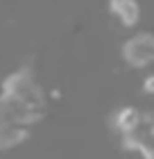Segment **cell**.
<instances>
[{
	"label": "cell",
	"instance_id": "3",
	"mask_svg": "<svg viewBox=\"0 0 154 159\" xmlns=\"http://www.w3.org/2000/svg\"><path fill=\"white\" fill-rule=\"evenodd\" d=\"M127 148H134L143 155V159H154V114H143L136 132L125 136Z\"/></svg>",
	"mask_w": 154,
	"mask_h": 159
},
{
	"label": "cell",
	"instance_id": "1",
	"mask_svg": "<svg viewBox=\"0 0 154 159\" xmlns=\"http://www.w3.org/2000/svg\"><path fill=\"white\" fill-rule=\"evenodd\" d=\"M0 96L7 100V105L11 107L14 116H16L23 125H36L39 120H43L48 111V96L46 89L41 86L36 73L25 66L9 73L2 80V89Z\"/></svg>",
	"mask_w": 154,
	"mask_h": 159
},
{
	"label": "cell",
	"instance_id": "4",
	"mask_svg": "<svg viewBox=\"0 0 154 159\" xmlns=\"http://www.w3.org/2000/svg\"><path fill=\"white\" fill-rule=\"evenodd\" d=\"M30 125H23V123H2L0 125V152H5V150H14L18 146H23V143L30 139Z\"/></svg>",
	"mask_w": 154,
	"mask_h": 159
},
{
	"label": "cell",
	"instance_id": "6",
	"mask_svg": "<svg viewBox=\"0 0 154 159\" xmlns=\"http://www.w3.org/2000/svg\"><path fill=\"white\" fill-rule=\"evenodd\" d=\"M143 120V114L136 109V107H122V109H118L113 114V129H118V132L125 136H129L131 132H136V127L141 125Z\"/></svg>",
	"mask_w": 154,
	"mask_h": 159
},
{
	"label": "cell",
	"instance_id": "7",
	"mask_svg": "<svg viewBox=\"0 0 154 159\" xmlns=\"http://www.w3.org/2000/svg\"><path fill=\"white\" fill-rule=\"evenodd\" d=\"M143 91H145V93H150V96H154V73H150L147 77H145V82H143Z\"/></svg>",
	"mask_w": 154,
	"mask_h": 159
},
{
	"label": "cell",
	"instance_id": "2",
	"mask_svg": "<svg viewBox=\"0 0 154 159\" xmlns=\"http://www.w3.org/2000/svg\"><path fill=\"white\" fill-rule=\"evenodd\" d=\"M122 59L131 68H150L154 64V34L136 32L122 43Z\"/></svg>",
	"mask_w": 154,
	"mask_h": 159
},
{
	"label": "cell",
	"instance_id": "5",
	"mask_svg": "<svg viewBox=\"0 0 154 159\" xmlns=\"http://www.w3.org/2000/svg\"><path fill=\"white\" fill-rule=\"evenodd\" d=\"M109 11L122 27H134L141 20V5L136 0H109Z\"/></svg>",
	"mask_w": 154,
	"mask_h": 159
}]
</instances>
